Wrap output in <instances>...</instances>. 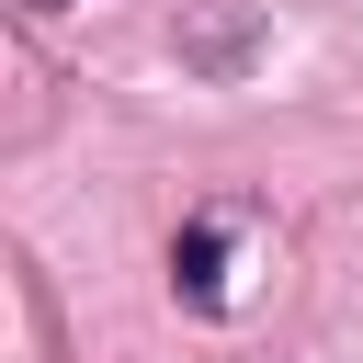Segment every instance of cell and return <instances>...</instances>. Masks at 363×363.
<instances>
[{"instance_id":"cell-1","label":"cell","mask_w":363,"mask_h":363,"mask_svg":"<svg viewBox=\"0 0 363 363\" xmlns=\"http://www.w3.org/2000/svg\"><path fill=\"white\" fill-rule=\"evenodd\" d=\"M170 284H182L193 306H216V295H227V238H216V227H182V238H170Z\"/></svg>"},{"instance_id":"cell-2","label":"cell","mask_w":363,"mask_h":363,"mask_svg":"<svg viewBox=\"0 0 363 363\" xmlns=\"http://www.w3.org/2000/svg\"><path fill=\"white\" fill-rule=\"evenodd\" d=\"M238 45H250V11H204V23H182V57H193V68H238Z\"/></svg>"},{"instance_id":"cell-3","label":"cell","mask_w":363,"mask_h":363,"mask_svg":"<svg viewBox=\"0 0 363 363\" xmlns=\"http://www.w3.org/2000/svg\"><path fill=\"white\" fill-rule=\"evenodd\" d=\"M23 11H68V0H23Z\"/></svg>"}]
</instances>
